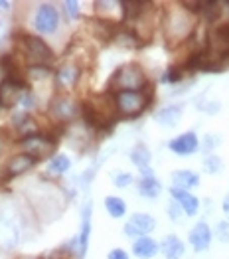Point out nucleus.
Returning a JSON list of instances; mask_svg holds the SVG:
<instances>
[{"instance_id":"nucleus-18","label":"nucleus","mask_w":229,"mask_h":259,"mask_svg":"<svg viewBox=\"0 0 229 259\" xmlns=\"http://www.w3.org/2000/svg\"><path fill=\"white\" fill-rule=\"evenodd\" d=\"M184 117V105L182 103H168L164 107L156 109L152 113V119L160 125V127H166V129H172L176 127Z\"/></svg>"},{"instance_id":"nucleus-14","label":"nucleus","mask_w":229,"mask_h":259,"mask_svg":"<svg viewBox=\"0 0 229 259\" xmlns=\"http://www.w3.org/2000/svg\"><path fill=\"white\" fill-rule=\"evenodd\" d=\"M139 172H141V176L136 180V194L141 198H146V200H156L158 196L162 194V182L156 178L152 166L143 168Z\"/></svg>"},{"instance_id":"nucleus-37","label":"nucleus","mask_w":229,"mask_h":259,"mask_svg":"<svg viewBox=\"0 0 229 259\" xmlns=\"http://www.w3.org/2000/svg\"><path fill=\"white\" fill-rule=\"evenodd\" d=\"M12 6H14L12 2H8V0H0V12H2V14L10 12V10H12Z\"/></svg>"},{"instance_id":"nucleus-24","label":"nucleus","mask_w":229,"mask_h":259,"mask_svg":"<svg viewBox=\"0 0 229 259\" xmlns=\"http://www.w3.org/2000/svg\"><path fill=\"white\" fill-rule=\"evenodd\" d=\"M128 158H130V162L139 168V170H143V168H150V164H152V152L148 149V145L145 143H136L130 152H128Z\"/></svg>"},{"instance_id":"nucleus-28","label":"nucleus","mask_w":229,"mask_h":259,"mask_svg":"<svg viewBox=\"0 0 229 259\" xmlns=\"http://www.w3.org/2000/svg\"><path fill=\"white\" fill-rule=\"evenodd\" d=\"M223 158L219 156V154H204V158H202V170L209 176H217V174L223 172Z\"/></svg>"},{"instance_id":"nucleus-23","label":"nucleus","mask_w":229,"mask_h":259,"mask_svg":"<svg viewBox=\"0 0 229 259\" xmlns=\"http://www.w3.org/2000/svg\"><path fill=\"white\" fill-rule=\"evenodd\" d=\"M93 10H95V18L107 22H115L121 16L123 18V6L121 0H97L93 2Z\"/></svg>"},{"instance_id":"nucleus-7","label":"nucleus","mask_w":229,"mask_h":259,"mask_svg":"<svg viewBox=\"0 0 229 259\" xmlns=\"http://www.w3.org/2000/svg\"><path fill=\"white\" fill-rule=\"evenodd\" d=\"M32 26L42 36H56L62 26V12L58 10V6L54 2H40L36 6Z\"/></svg>"},{"instance_id":"nucleus-5","label":"nucleus","mask_w":229,"mask_h":259,"mask_svg":"<svg viewBox=\"0 0 229 259\" xmlns=\"http://www.w3.org/2000/svg\"><path fill=\"white\" fill-rule=\"evenodd\" d=\"M148 87H150L148 75L143 69V65L136 64V62H126V64L119 65L109 79L111 93H115V91H143Z\"/></svg>"},{"instance_id":"nucleus-2","label":"nucleus","mask_w":229,"mask_h":259,"mask_svg":"<svg viewBox=\"0 0 229 259\" xmlns=\"http://www.w3.org/2000/svg\"><path fill=\"white\" fill-rule=\"evenodd\" d=\"M26 188H28V190H24V194L28 198L32 210L40 218H43L45 222L56 220V218L63 212L65 198H63V194L58 190V186L45 182L43 178H36V180H32Z\"/></svg>"},{"instance_id":"nucleus-39","label":"nucleus","mask_w":229,"mask_h":259,"mask_svg":"<svg viewBox=\"0 0 229 259\" xmlns=\"http://www.w3.org/2000/svg\"><path fill=\"white\" fill-rule=\"evenodd\" d=\"M2 151H4V137L0 135V156H2Z\"/></svg>"},{"instance_id":"nucleus-16","label":"nucleus","mask_w":229,"mask_h":259,"mask_svg":"<svg viewBox=\"0 0 229 259\" xmlns=\"http://www.w3.org/2000/svg\"><path fill=\"white\" fill-rule=\"evenodd\" d=\"M168 194H170V200H174V202L180 204V208L184 210L186 218H196L200 214V210H202V200L194 194V192H190V190H180V188L170 186V188H168Z\"/></svg>"},{"instance_id":"nucleus-27","label":"nucleus","mask_w":229,"mask_h":259,"mask_svg":"<svg viewBox=\"0 0 229 259\" xmlns=\"http://www.w3.org/2000/svg\"><path fill=\"white\" fill-rule=\"evenodd\" d=\"M24 77L32 83H43L52 77V65H28Z\"/></svg>"},{"instance_id":"nucleus-3","label":"nucleus","mask_w":229,"mask_h":259,"mask_svg":"<svg viewBox=\"0 0 229 259\" xmlns=\"http://www.w3.org/2000/svg\"><path fill=\"white\" fill-rule=\"evenodd\" d=\"M14 42L28 65H52L56 62V52L52 50V46L36 34L18 30L14 32Z\"/></svg>"},{"instance_id":"nucleus-1","label":"nucleus","mask_w":229,"mask_h":259,"mask_svg":"<svg viewBox=\"0 0 229 259\" xmlns=\"http://www.w3.org/2000/svg\"><path fill=\"white\" fill-rule=\"evenodd\" d=\"M198 16L192 14L182 2L166 4L160 12V32L170 48H180L194 36Z\"/></svg>"},{"instance_id":"nucleus-36","label":"nucleus","mask_w":229,"mask_h":259,"mask_svg":"<svg viewBox=\"0 0 229 259\" xmlns=\"http://www.w3.org/2000/svg\"><path fill=\"white\" fill-rule=\"evenodd\" d=\"M107 259H130V255H128V251L123 249V247H113L107 253Z\"/></svg>"},{"instance_id":"nucleus-35","label":"nucleus","mask_w":229,"mask_h":259,"mask_svg":"<svg viewBox=\"0 0 229 259\" xmlns=\"http://www.w3.org/2000/svg\"><path fill=\"white\" fill-rule=\"evenodd\" d=\"M10 34H12V30H10V22H8V16L0 12V48H2V46H4L6 42H8V40H10Z\"/></svg>"},{"instance_id":"nucleus-8","label":"nucleus","mask_w":229,"mask_h":259,"mask_svg":"<svg viewBox=\"0 0 229 259\" xmlns=\"http://www.w3.org/2000/svg\"><path fill=\"white\" fill-rule=\"evenodd\" d=\"M16 143L20 145L22 152L34 156L38 162L43 160V158H48L52 152L56 151V145H58L56 139H52V137H48V135H43V133H36V135L18 139Z\"/></svg>"},{"instance_id":"nucleus-40","label":"nucleus","mask_w":229,"mask_h":259,"mask_svg":"<svg viewBox=\"0 0 229 259\" xmlns=\"http://www.w3.org/2000/svg\"><path fill=\"white\" fill-rule=\"evenodd\" d=\"M18 259H42V257H30V255H20Z\"/></svg>"},{"instance_id":"nucleus-11","label":"nucleus","mask_w":229,"mask_h":259,"mask_svg":"<svg viewBox=\"0 0 229 259\" xmlns=\"http://www.w3.org/2000/svg\"><path fill=\"white\" fill-rule=\"evenodd\" d=\"M28 91L26 81L20 79L18 75L14 77H6L2 83H0V107L2 109H14L16 105H22V99H24V93Z\"/></svg>"},{"instance_id":"nucleus-19","label":"nucleus","mask_w":229,"mask_h":259,"mask_svg":"<svg viewBox=\"0 0 229 259\" xmlns=\"http://www.w3.org/2000/svg\"><path fill=\"white\" fill-rule=\"evenodd\" d=\"M36 164H38V160H36L34 156H30V154H26V152L20 151L8 158V162H6V166H4V172H6L8 178H14V176H22V174L30 172Z\"/></svg>"},{"instance_id":"nucleus-12","label":"nucleus","mask_w":229,"mask_h":259,"mask_svg":"<svg viewBox=\"0 0 229 259\" xmlns=\"http://www.w3.org/2000/svg\"><path fill=\"white\" fill-rule=\"evenodd\" d=\"M200 149H202V139L198 137L196 131L180 133V135H176L174 139L168 141V151L176 154V156H182V158L200 152Z\"/></svg>"},{"instance_id":"nucleus-13","label":"nucleus","mask_w":229,"mask_h":259,"mask_svg":"<svg viewBox=\"0 0 229 259\" xmlns=\"http://www.w3.org/2000/svg\"><path fill=\"white\" fill-rule=\"evenodd\" d=\"M211 243H213V228L206 220L196 222L188 232V245L196 253H204L211 247Z\"/></svg>"},{"instance_id":"nucleus-33","label":"nucleus","mask_w":229,"mask_h":259,"mask_svg":"<svg viewBox=\"0 0 229 259\" xmlns=\"http://www.w3.org/2000/svg\"><path fill=\"white\" fill-rule=\"evenodd\" d=\"M213 239L219 243H229V220H219L213 226Z\"/></svg>"},{"instance_id":"nucleus-9","label":"nucleus","mask_w":229,"mask_h":259,"mask_svg":"<svg viewBox=\"0 0 229 259\" xmlns=\"http://www.w3.org/2000/svg\"><path fill=\"white\" fill-rule=\"evenodd\" d=\"M50 115L54 117V121H58L60 125H65V123H71L73 119H77L81 115V103L75 101L73 97L69 95H58L50 101Z\"/></svg>"},{"instance_id":"nucleus-31","label":"nucleus","mask_w":229,"mask_h":259,"mask_svg":"<svg viewBox=\"0 0 229 259\" xmlns=\"http://www.w3.org/2000/svg\"><path fill=\"white\" fill-rule=\"evenodd\" d=\"M219 145H221V135H217V133H208V135L202 139V149H200V151L204 152V154H213Z\"/></svg>"},{"instance_id":"nucleus-10","label":"nucleus","mask_w":229,"mask_h":259,"mask_svg":"<svg viewBox=\"0 0 229 259\" xmlns=\"http://www.w3.org/2000/svg\"><path fill=\"white\" fill-rule=\"evenodd\" d=\"M156 230V218L148 212H134L123 226V234L126 239H139L143 236H150Z\"/></svg>"},{"instance_id":"nucleus-29","label":"nucleus","mask_w":229,"mask_h":259,"mask_svg":"<svg viewBox=\"0 0 229 259\" xmlns=\"http://www.w3.org/2000/svg\"><path fill=\"white\" fill-rule=\"evenodd\" d=\"M182 79H184V69L180 65H170L160 75V83H164V85H178Z\"/></svg>"},{"instance_id":"nucleus-30","label":"nucleus","mask_w":229,"mask_h":259,"mask_svg":"<svg viewBox=\"0 0 229 259\" xmlns=\"http://www.w3.org/2000/svg\"><path fill=\"white\" fill-rule=\"evenodd\" d=\"M62 16L67 22H75L81 18V4L77 0H65L62 2Z\"/></svg>"},{"instance_id":"nucleus-6","label":"nucleus","mask_w":229,"mask_h":259,"mask_svg":"<svg viewBox=\"0 0 229 259\" xmlns=\"http://www.w3.org/2000/svg\"><path fill=\"white\" fill-rule=\"evenodd\" d=\"M111 99H113V107H115L117 117L134 119V117L143 115L150 105L152 87L143 89V91H115V93H111Z\"/></svg>"},{"instance_id":"nucleus-26","label":"nucleus","mask_w":229,"mask_h":259,"mask_svg":"<svg viewBox=\"0 0 229 259\" xmlns=\"http://www.w3.org/2000/svg\"><path fill=\"white\" fill-rule=\"evenodd\" d=\"M103 206H105V212L113 218V220H121V218L126 216V202L121 196H115V194L105 196Z\"/></svg>"},{"instance_id":"nucleus-21","label":"nucleus","mask_w":229,"mask_h":259,"mask_svg":"<svg viewBox=\"0 0 229 259\" xmlns=\"http://www.w3.org/2000/svg\"><path fill=\"white\" fill-rule=\"evenodd\" d=\"M160 255L164 259H184L186 241L176 234H168L160 239Z\"/></svg>"},{"instance_id":"nucleus-20","label":"nucleus","mask_w":229,"mask_h":259,"mask_svg":"<svg viewBox=\"0 0 229 259\" xmlns=\"http://www.w3.org/2000/svg\"><path fill=\"white\" fill-rule=\"evenodd\" d=\"M200 182H202L200 172H196L192 168H180V170L170 172V186L180 188V190H190L192 192V188H198Z\"/></svg>"},{"instance_id":"nucleus-34","label":"nucleus","mask_w":229,"mask_h":259,"mask_svg":"<svg viewBox=\"0 0 229 259\" xmlns=\"http://www.w3.org/2000/svg\"><path fill=\"white\" fill-rule=\"evenodd\" d=\"M166 214H168V218H170V222H174V224H182V222H184V218H186L184 210L180 208V204H178V202H174V200H170V202H168Z\"/></svg>"},{"instance_id":"nucleus-22","label":"nucleus","mask_w":229,"mask_h":259,"mask_svg":"<svg viewBox=\"0 0 229 259\" xmlns=\"http://www.w3.org/2000/svg\"><path fill=\"white\" fill-rule=\"evenodd\" d=\"M130 251L136 259H154L160 253V241H156L152 236H143L132 241Z\"/></svg>"},{"instance_id":"nucleus-4","label":"nucleus","mask_w":229,"mask_h":259,"mask_svg":"<svg viewBox=\"0 0 229 259\" xmlns=\"http://www.w3.org/2000/svg\"><path fill=\"white\" fill-rule=\"evenodd\" d=\"M26 220L12 202H0V249L12 251L20 245Z\"/></svg>"},{"instance_id":"nucleus-38","label":"nucleus","mask_w":229,"mask_h":259,"mask_svg":"<svg viewBox=\"0 0 229 259\" xmlns=\"http://www.w3.org/2000/svg\"><path fill=\"white\" fill-rule=\"evenodd\" d=\"M221 210H223V214L229 218V194L221 200Z\"/></svg>"},{"instance_id":"nucleus-17","label":"nucleus","mask_w":229,"mask_h":259,"mask_svg":"<svg viewBox=\"0 0 229 259\" xmlns=\"http://www.w3.org/2000/svg\"><path fill=\"white\" fill-rule=\"evenodd\" d=\"M91 218H93V204L87 202L81 210V226L77 238V259H85L87 247H89V238H91Z\"/></svg>"},{"instance_id":"nucleus-15","label":"nucleus","mask_w":229,"mask_h":259,"mask_svg":"<svg viewBox=\"0 0 229 259\" xmlns=\"http://www.w3.org/2000/svg\"><path fill=\"white\" fill-rule=\"evenodd\" d=\"M81 75H83V67L77 62H63L58 71H56V83L58 87H62L65 91L77 87V83L81 81Z\"/></svg>"},{"instance_id":"nucleus-25","label":"nucleus","mask_w":229,"mask_h":259,"mask_svg":"<svg viewBox=\"0 0 229 259\" xmlns=\"http://www.w3.org/2000/svg\"><path fill=\"white\" fill-rule=\"evenodd\" d=\"M71 158L67 156V154H63V152H58V154H54L52 158H50V162H48V166H45V172L50 174V176H63V174L69 172V168H71Z\"/></svg>"},{"instance_id":"nucleus-32","label":"nucleus","mask_w":229,"mask_h":259,"mask_svg":"<svg viewBox=\"0 0 229 259\" xmlns=\"http://www.w3.org/2000/svg\"><path fill=\"white\" fill-rule=\"evenodd\" d=\"M111 180H113V184H115L117 188H121V190H125V188H128L130 184L136 182L134 176H132L130 172H125V170H115V172L111 174Z\"/></svg>"}]
</instances>
